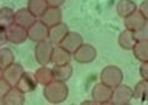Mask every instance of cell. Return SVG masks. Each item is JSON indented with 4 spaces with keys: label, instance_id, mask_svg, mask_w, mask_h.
Returning a JSON list of instances; mask_svg holds the SVG:
<instances>
[{
    "label": "cell",
    "instance_id": "obj_1",
    "mask_svg": "<svg viewBox=\"0 0 148 105\" xmlns=\"http://www.w3.org/2000/svg\"><path fill=\"white\" fill-rule=\"evenodd\" d=\"M43 95H45V99L48 101V103L61 104L67 99V96H69V86H67L66 82H63V81L52 80L51 82L45 85Z\"/></svg>",
    "mask_w": 148,
    "mask_h": 105
},
{
    "label": "cell",
    "instance_id": "obj_2",
    "mask_svg": "<svg viewBox=\"0 0 148 105\" xmlns=\"http://www.w3.org/2000/svg\"><path fill=\"white\" fill-rule=\"evenodd\" d=\"M100 82L114 89L123 82V71L119 67L113 65L104 67L101 73H100Z\"/></svg>",
    "mask_w": 148,
    "mask_h": 105
},
{
    "label": "cell",
    "instance_id": "obj_3",
    "mask_svg": "<svg viewBox=\"0 0 148 105\" xmlns=\"http://www.w3.org/2000/svg\"><path fill=\"white\" fill-rule=\"evenodd\" d=\"M53 48H55V45H53L52 42H49L48 39L38 42L37 46H36V49H34L36 61L41 66L51 63V56H52Z\"/></svg>",
    "mask_w": 148,
    "mask_h": 105
},
{
    "label": "cell",
    "instance_id": "obj_4",
    "mask_svg": "<svg viewBox=\"0 0 148 105\" xmlns=\"http://www.w3.org/2000/svg\"><path fill=\"white\" fill-rule=\"evenodd\" d=\"M133 99V90L132 87L128 85L120 84L116 87L113 89L112 99H110V104H118V105H127L130 103Z\"/></svg>",
    "mask_w": 148,
    "mask_h": 105
},
{
    "label": "cell",
    "instance_id": "obj_5",
    "mask_svg": "<svg viewBox=\"0 0 148 105\" xmlns=\"http://www.w3.org/2000/svg\"><path fill=\"white\" fill-rule=\"evenodd\" d=\"M113 89L103 82H97L91 89V100L95 104H110Z\"/></svg>",
    "mask_w": 148,
    "mask_h": 105
},
{
    "label": "cell",
    "instance_id": "obj_6",
    "mask_svg": "<svg viewBox=\"0 0 148 105\" xmlns=\"http://www.w3.org/2000/svg\"><path fill=\"white\" fill-rule=\"evenodd\" d=\"M5 34H6V42L14 43V45H22L28 39V33L27 29L23 27L13 23L9 27L5 28Z\"/></svg>",
    "mask_w": 148,
    "mask_h": 105
},
{
    "label": "cell",
    "instance_id": "obj_7",
    "mask_svg": "<svg viewBox=\"0 0 148 105\" xmlns=\"http://www.w3.org/2000/svg\"><path fill=\"white\" fill-rule=\"evenodd\" d=\"M75 61H77L79 63H90L96 58V49L95 47L91 45H87V43H82L81 46L77 48L75 52L72 53Z\"/></svg>",
    "mask_w": 148,
    "mask_h": 105
},
{
    "label": "cell",
    "instance_id": "obj_8",
    "mask_svg": "<svg viewBox=\"0 0 148 105\" xmlns=\"http://www.w3.org/2000/svg\"><path fill=\"white\" fill-rule=\"evenodd\" d=\"M28 33V39L33 40V42L38 43L41 40L48 39V27L43 24L39 19H37L33 24L27 29Z\"/></svg>",
    "mask_w": 148,
    "mask_h": 105
},
{
    "label": "cell",
    "instance_id": "obj_9",
    "mask_svg": "<svg viewBox=\"0 0 148 105\" xmlns=\"http://www.w3.org/2000/svg\"><path fill=\"white\" fill-rule=\"evenodd\" d=\"M147 19L142 13L136 10L127 18H124V24H125V29H129L132 32H138V30L143 29L147 27Z\"/></svg>",
    "mask_w": 148,
    "mask_h": 105
},
{
    "label": "cell",
    "instance_id": "obj_10",
    "mask_svg": "<svg viewBox=\"0 0 148 105\" xmlns=\"http://www.w3.org/2000/svg\"><path fill=\"white\" fill-rule=\"evenodd\" d=\"M23 73H24V69L22 67V65L14 62L10 66H8L6 69L3 70V79L10 86H15Z\"/></svg>",
    "mask_w": 148,
    "mask_h": 105
},
{
    "label": "cell",
    "instance_id": "obj_11",
    "mask_svg": "<svg viewBox=\"0 0 148 105\" xmlns=\"http://www.w3.org/2000/svg\"><path fill=\"white\" fill-rule=\"evenodd\" d=\"M39 20L46 24L47 27H53L58 23L62 22V12L60 8H56V6H48L46 9V12L39 16Z\"/></svg>",
    "mask_w": 148,
    "mask_h": 105
},
{
    "label": "cell",
    "instance_id": "obj_12",
    "mask_svg": "<svg viewBox=\"0 0 148 105\" xmlns=\"http://www.w3.org/2000/svg\"><path fill=\"white\" fill-rule=\"evenodd\" d=\"M69 32H70L69 27L63 22L58 23V24H56L53 27H49L48 28V40L52 42L55 46H58Z\"/></svg>",
    "mask_w": 148,
    "mask_h": 105
},
{
    "label": "cell",
    "instance_id": "obj_13",
    "mask_svg": "<svg viewBox=\"0 0 148 105\" xmlns=\"http://www.w3.org/2000/svg\"><path fill=\"white\" fill-rule=\"evenodd\" d=\"M82 43H84L82 37L80 36L79 33H76V32H69L58 46H61L62 48H65L66 51H69V52L72 55V53L75 52V51L79 48V47L81 46Z\"/></svg>",
    "mask_w": 148,
    "mask_h": 105
},
{
    "label": "cell",
    "instance_id": "obj_14",
    "mask_svg": "<svg viewBox=\"0 0 148 105\" xmlns=\"http://www.w3.org/2000/svg\"><path fill=\"white\" fill-rule=\"evenodd\" d=\"M36 20L37 18L27 8H23L14 12V23L25 29H28Z\"/></svg>",
    "mask_w": 148,
    "mask_h": 105
},
{
    "label": "cell",
    "instance_id": "obj_15",
    "mask_svg": "<svg viewBox=\"0 0 148 105\" xmlns=\"http://www.w3.org/2000/svg\"><path fill=\"white\" fill-rule=\"evenodd\" d=\"M25 94H23L21 90H18L15 86H12L9 91L1 99V103L5 105H23L25 101Z\"/></svg>",
    "mask_w": 148,
    "mask_h": 105
},
{
    "label": "cell",
    "instance_id": "obj_16",
    "mask_svg": "<svg viewBox=\"0 0 148 105\" xmlns=\"http://www.w3.org/2000/svg\"><path fill=\"white\" fill-rule=\"evenodd\" d=\"M71 53L69 51H66L65 48H62L61 46H55L51 56V63H53L55 66H62L67 65L71 61Z\"/></svg>",
    "mask_w": 148,
    "mask_h": 105
},
{
    "label": "cell",
    "instance_id": "obj_17",
    "mask_svg": "<svg viewBox=\"0 0 148 105\" xmlns=\"http://www.w3.org/2000/svg\"><path fill=\"white\" fill-rule=\"evenodd\" d=\"M37 85H38V84H37L34 76L31 75V73H27L24 71V73H23L22 77L19 79V81L16 82L15 87L18 90H21L23 94H28V93H32V91L36 89Z\"/></svg>",
    "mask_w": 148,
    "mask_h": 105
},
{
    "label": "cell",
    "instance_id": "obj_18",
    "mask_svg": "<svg viewBox=\"0 0 148 105\" xmlns=\"http://www.w3.org/2000/svg\"><path fill=\"white\" fill-rule=\"evenodd\" d=\"M133 55L139 62H148V42L147 39L137 40L133 46Z\"/></svg>",
    "mask_w": 148,
    "mask_h": 105
},
{
    "label": "cell",
    "instance_id": "obj_19",
    "mask_svg": "<svg viewBox=\"0 0 148 105\" xmlns=\"http://www.w3.org/2000/svg\"><path fill=\"white\" fill-rule=\"evenodd\" d=\"M52 72H53V80L66 82L72 76L73 69L70 63H67V65H62V66H55L52 69Z\"/></svg>",
    "mask_w": 148,
    "mask_h": 105
},
{
    "label": "cell",
    "instance_id": "obj_20",
    "mask_svg": "<svg viewBox=\"0 0 148 105\" xmlns=\"http://www.w3.org/2000/svg\"><path fill=\"white\" fill-rule=\"evenodd\" d=\"M137 4L133 0H119L116 4V13L122 18H127L128 15H130L133 12L137 10Z\"/></svg>",
    "mask_w": 148,
    "mask_h": 105
},
{
    "label": "cell",
    "instance_id": "obj_21",
    "mask_svg": "<svg viewBox=\"0 0 148 105\" xmlns=\"http://www.w3.org/2000/svg\"><path fill=\"white\" fill-rule=\"evenodd\" d=\"M33 76H34L37 84H39V85H43V86L47 85V84L51 82V81L53 80L52 69L47 67V65L39 67V69L36 71V73H34Z\"/></svg>",
    "mask_w": 148,
    "mask_h": 105
},
{
    "label": "cell",
    "instance_id": "obj_22",
    "mask_svg": "<svg viewBox=\"0 0 148 105\" xmlns=\"http://www.w3.org/2000/svg\"><path fill=\"white\" fill-rule=\"evenodd\" d=\"M47 8H48V4H47L46 0H28V4H27V9L37 19H39V16L46 12Z\"/></svg>",
    "mask_w": 148,
    "mask_h": 105
},
{
    "label": "cell",
    "instance_id": "obj_23",
    "mask_svg": "<svg viewBox=\"0 0 148 105\" xmlns=\"http://www.w3.org/2000/svg\"><path fill=\"white\" fill-rule=\"evenodd\" d=\"M136 42H137V39L134 37V33L129 29L123 30L119 34V38H118V43H119V46L123 49H132Z\"/></svg>",
    "mask_w": 148,
    "mask_h": 105
},
{
    "label": "cell",
    "instance_id": "obj_24",
    "mask_svg": "<svg viewBox=\"0 0 148 105\" xmlns=\"http://www.w3.org/2000/svg\"><path fill=\"white\" fill-rule=\"evenodd\" d=\"M14 62H15L14 52L10 48H8V47H4V46L0 47V69L4 70Z\"/></svg>",
    "mask_w": 148,
    "mask_h": 105
},
{
    "label": "cell",
    "instance_id": "obj_25",
    "mask_svg": "<svg viewBox=\"0 0 148 105\" xmlns=\"http://www.w3.org/2000/svg\"><path fill=\"white\" fill-rule=\"evenodd\" d=\"M14 23V10L12 8H0V27L6 28Z\"/></svg>",
    "mask_w": 148,
    "mask_h": 105
},
{
    "label": "cell",
    "instance_id": "obj_26",
    "mask_svg": "<svg viewBox=\"0 0 148 105\" xmlns=\"http://www.w3.org/2000/svg\"><path fill=\"white\" fill-rule=\"evenodd\" d=\"M147 87H148V80H140L139 82L136 85L133 90V97L138 99L140 101H144L147 97Z\"/></svg>",
    "mask_w": 148,
    "mask_h": 105
},
{
    "label": "cell",
    "instance_id": "obj_27",
    "mask_svg": "<svg viewBox=\"0 0 148 105\" xmlns=\"http://www.w3.org/2000/svg\"><path fill=\"white\" fill-rule=\"evenodd\" d=\"M10 87H12V86L9 85V84L6 82V81L3 79V77L0 79V100H1L3 97H4V95H5L6 93H8Z\"/></svg>",
    "mask_w": 148,
    "mask_h": 105
},
{
    "label": "cell",
    "instance_id": "obj_28",
    "mask_svg": "<svg viewBox=\"0 0 148 105\" xmlns=\"http://www.w3.org/2000/svg\"><path fill=\"white\" fill-rule=\"evenodd\" d=\"M139 75L143 80H148V62H140Z\"/></svg>",
    "mask_w": 148,
    "mask_h": 105
},
{
    "label": "cell",
    "instance_id": "obj_29",
    "mask_svg": "<svg viewBox=\"0 0 148 105\" xmlns=\"http://www.w3.org/2000/svg\"><path fill=\"white\" fill-rule=\"evenodd\" d=\"M147 5H148V1H147V0H144V1H142V3L139 4V6H137V10L142 13V14L146 16V18H148V9H147Z\"/></svg>",
    "mask_w": 148,
    "mask_h": 105
},
{
    "label": "cell",
    "instance_id": "obj_30",
    "mask_svg": "<svg viewBox=\"0 0 148 105\" xmlns=\"http://www.w3.org/2000/svg\"><path fill=\"white\" fill-rule=\"evenodd\" d=\"M48 6H56V8H60L63 3H65V0H46Z\"/></svg>",
    "mask_w": 148,
    "mask_h": 105
},
{
    "label": "cell",
    "instance_id": "obj_31",
    "mask_svg": "<svg viewBox=\"0 0 148 105\" xmlns=\"http://www.w3.org/2000/svg\"><path fill=\"white\" fill-rule=\"evenodd\" d=\"M6 43V34H5V28L0 27V47L4 46Z\"/></svg>",
    "mask_w": 148,
    "mask_h": 105
},
{
    "label": "cell",
    "instance_id": "obj_32",
    "mask_svg": "<svg viewBox=\"0 0 148 105\" xmlns=\"http://www.w3.org/2000/svg\"><path fill=\"white\" fill-rule=\"evenodd\" d=\"M1 77H3V70L0 69V79H1Z\"/></svg>",
    "mask_w": 148,
    "mask_h": 105
}]
</instances>
